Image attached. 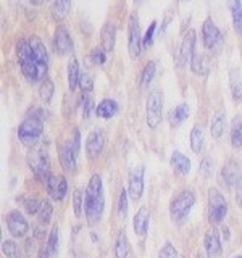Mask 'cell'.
<instances>
[{"label": "cell", "instance_id": "cell-1", "mask_svg": "<svg viewBox=\"0 0 242 258\" xmlns=\"http://www.w3.org/2000/svg\"><path fill=\"white\" fill-rule=\"evenodd\" d=\"M16 56H18L21 73L29 83H37V81L45 79L48 64L42 63L37 58L36 53L32 52L31 42L28 39H20L16 42Z\"/></svg>", "mask_w": 242, "mask_h": 258}, {"label": "cell", "instance_id": "cell-2", "mask_svg": "<svg viewBox=\"0 0 242 258\" xmlns=\"http://www.w3.org/2000/svg\"><path fill=\"white\" fill-rule=\"evenodd\" d=\"M105 210V197L102 179L99 174H94L89 181L84 192V215L89 226H95L102 220Z\"/></svg>", "mask_w": 242, "mask_h": 258}, {"label": "cell", "instance_id": "cell-3", "mask_svg": "<svg viewBox=\"0 0 242 258\" xmlns=\"http://www.w3.org/2000/svg\"><path fill=\"white\" fill-rule=\"evenodd\" d=\"M44 131V119L40 116V111L36 110L23 119V123L18 126V139L26 147H34L37 144L39 137Z\"/></svg>", "mask_w": 242, "mask_h": 258}, {"label": "cell", "instance_id": "cell-4", "mask_svg": "<svg viewBox=\"0 0 242 258\" xmlns=\"http://www.w3.org/2000/svg\"><path fill=\"white\" fill-rule=\"evenodd\" d=\"M194 204H196V196H194L192 190H181L179 194H176L171 204H169V216H171V220L181 224L189 216Z\"/></svg>", "mask_w": 242, "mask_h": 258}, {"label": "cell", "instance_id": "cell-5", "mask_svg": "<svg viewBox=\"0 0 242 258\" xmlns=\"http://www.w3.org/2000/svg\"><path fill=\"white\" fill-rule=\"evenodd\" d=\"M79 149H81V136L78 129H75L71 139L63 142L58 147V157H60V163L63 169L73 171V169L76 168V158H78Z\"/></svg>", "mask_w": 242, "mask_h": 258}, {"label": "cell", "instance_id": "cell-6", "mask_svg": "<svg viewBox=\"0 0 242 258\" xmlns=\"http://www.w3.org/2000/svg\"><path fill=\"white\" fill-rule=\"evenodd\" d=\"M28 166L39 179H44L48 174V152L44 145H34L28 153Z\"/></svg>", "mask_w": 242, "mask_h": 258}, {"label": "cell", "instance_id": "cell-7", "mask_svg": "<svg viewBox=\"0 0 242 258\" xmlns=\"http://www.w3.org/2000/svg\"><path fill=\"white\" fill-rule=\"evenodd\" d=\"M226 213H228V202H226L223 194L212 187L208 190V220L210 223L218 224L224 220Z\"/></svg>", "mask_w": 242, "mask_h": 258}, {"label": "cell", "instance_id": "cell-8", "mask_svg": "<svg viewBox=\"0 0 242 258\" xmlns=\"http://www.w3.org/2000/svg\"><path fill=\"white\" fill-rule=\"evenodd\" d=\"M202 39H204V47L210 53H216L223 47V42H224L223 34L212 18H207L204 21V26H202Z\"/></svg>", "mask_w": 242, "mask_h": 258}, {"label": "cell", "instance_id": "cell-9", "mask_svg": "<svg viewBox=\"0 0 242 258\" xmlns=\"http://www.w3.org/2000/svg\"><path fill=\"white\" fill-rule=\"evenodd\" d=\"M161 108H163V94L158 89L149 94L145 113H147V126L150 129H157L161 123Z\"/></svg>", "mask_w": 242, "mask_h": 258}, {"label": "cell", "instance_id": "cell-10", "mask_svg": "<svg viewBox=\"0 0 242 258\" xmlns=\"http://www.w3.org/2000/svg\"><path fill=\"white\" fill-rule=\"evenodd\" d=\"M142 37H141V28H139V20L136 15L129 16L128 21V50L131 58H137L142 53Z\"/></svg>", "mask_w": 242, "mask_h": 258}, {"label": "cell", "instance_id": "cell-11", "mask_svg": "<svg viewBox=\"0 0 242 258\" xmlns=\"http://www.w3.org/2000/svg\"><path fill=\"white\" fill-rule=\"evenodd\" d=\"M44 184H45V187H47L48 196H50L56 202L63 200L65 196H67V192H68L67 179H65V176H62V174L56 176V174H50V173H48L44 177Z\"/></svg>", "mask_w": 242, "mask_h": 258}, {"label": "cell", "instance_id": "cell-12", "mask_svg": "<svg viewBox=\"0 0 242 258\" xmlns=\"http://www.w3.org/2000/svg\"><path fill=\"white\" fill-rule=\"evenodd\" d=\"M144 173L145 168L142 165H137L131 168L129 171V185H128V194L134 202H139L142 194H144Z\"/></svg>", "mask_w": 242, "mask_h": 258}, {"label": "cell", "instance_id": "cell-13", "mask_svg": "<svg viewBox=\"0 0 242 258\" xmlns=\"http://www.w3.org/2000/svg\"><path fill=\"white\" fill-rule=\"evenodd\" d=\"M5 221H7V228L13 237H24L26 236V232L29 229V224L26 220H24V216L18 212V210H12V212H8L5 216Z\"/></svg>", "mask_w": 242, "mask_h": 258}, {"label": "cell", "instance_id": "cell-14", "mask_svg": "<svg viewBox=\"0 0 242 258\" xmlns=\"http://www.w3.org/2000/svg\"><path fill=\"white\" fill-rule=\"evenodd\" d=\"M194 52H196V31L189 29L184 34L179 52H177V67H186L188 63H191Z\"/></svg>", "mask_w": 242, "mask_h": 258}, {"label": "cell", "instance_id": "cell-15", "mask_svg": "<svg viewBox=\"0 0 242 258\" xmlns=\"http://www.w3.org/2000/svg\"><path fill=\"white\" fill-rule=\"evenodd\" d=\"M105 145V137L102 134L100 129H94V131L89 133L87 139H86V153L89 158H97L102 153Z\"/></svg>", "mask_w": 242, "mask_h": 258}, {"label": "cell", "instance_id": "cell-16", "mask_svg": "<svg viewBox=\"0 0 242 258\" xmlns=\"http://www.w3.org/2000/svg\"><path fill=\"white\" fill-rule=\"evenodd\" d=\"M53 45L58 55H68L73 52V40L65 26H58L53 34Z\"/></svg>", "mask_w": 242, "mask_h": 258}, {"label": "cell", "instance_id": "cell-17", "mask_svg": "<svg viewBox=\"0 0 242 258\" xmlns=\"http://www.w3.org/2000/svg\"><path fill=\"white\" fill-rule=\"evenodd\" d=\"M240 168L239 165L236 163V161H228L223 168H221V171H220V181L221 184L224 185L226 189H231L236 185L237 179H239V176H240Z\"/></svg>", "mask_w": 242, "mask_h": 258}, {"label": "cell", "instance_id": "cell-18", "mask_svg": "<svg viewBox=\"0 0 242 258\" xmlns=\"http://www.w3.org/2000/svg\"><path fill=\"white\" fill-rule=\"evenodd\" d=\"M204 245H205V252L208 258H218L223 252V247H221V240H220V234L215 228H210L205 234V240H204Z\"/></svg>", "mask_w": 242, "mask_h": 258}, {"label": "cell", "instance_id": "cell-19", "mask_svg": "<svg viewBox=\"0 0 242 258\" xmlns=\"http://www.w3.org/2000/svg\"><path fill=\"white\" fill-rule=\"evenodd\" d=\"M149 220H150V212L147 207H141L137 210V213L133 220V228H134V232L136 236L139 237H144L145 234H147V229H149Z\"/></svg>", "mask_w": 242, "mask_h": 258}, {"label": "cell", "instance_id": "cell-20", "mask_svg": "<svg viewBox=\"0 0 242 258\" xmlns=\"http://www.w3.org/2000/svg\"><path fill=\"white\" fill-rule=\"evenodd\" d=\"M169 165H171V168L174 169V171L177 174H181V176L189 174V171H191V160L186 155H183L181 152H173L171 153Z\"/></svg>", "mask_w": 242, "mask_h": 258}, {"label": "cell", "instance_id": "cell-21", "mask_svg": "<svg viewBox=\"0 0 242 258\" xmlns=\"http://www.w3.org/2000/svg\"><path fill=\"white\" fill-rule=\"evenodd\" d=\"M229 86L232 99L236 102L242 100V71L239 68H232L229 71Z\"/></svg>", "mask_w": 242, "mask_h": 258}, {"label": "cell", "instance_id": "cell-22", "mask_svg": "<svg viewBox=\"0 0 242 258\" xmlns=\"http://www.w3.org/2000/svg\"><path fill=\"white\" fill-rule=\"evenodd\" d=\"M116 113H118V103L111 99H105L95 107V115L99 118H103V119H108L111 116H115Z\"/></svg>", "mask_w": 242, "mask_h": 258}, {"label": "cell", "instance_id": "cell-23", "mask_svg": "<svg viewBox=\"0 0 242 258\" xmlns=\"http://www.w3.org/2000/svg\"><path fill=\"white\" fill-rule=\"evenodd\" d=\"M115 36H116L115 26L111 23H105L100 32V39H102V47L107 52H111L113 47H115Z\"/></svg>", "mask_w": 242, "mask_h": 258}, {"label": "cell", "instance_id": "cell-24", "mask_svg": "<svg viewBox=\"0 0 242 258\" xmlns=\"http://www.w3.org/2000/svg\"><path fill=\"white\" fill-rule=\"evenodd\" d=\"M228 8L232 16L234 29L240 36L242 34V2L240 0H228Z\"/></svg>", "mask_w": 242, "mask_h": 258}, {"label": "cell", "instance_id": "cell-25", "mask_svg": "<svg viewBox=\"0 0 242 258\" xmlns=\"http://www.w3.org/2000/svg\"><path fill=\"white\" fill-rule=\"evenodd\" d=\"M188 116H189L188 103H179V105H176L174 108H171V111H169V115H168V119H169V124L171 126H179Z\"/></svg>", "mask_w": 242, "mask_h": 258}, {"label": "cell", "instance_id": "cell-26", "mask_svg": "<svg viewBox=\"0 0 242 258\" xmlns=\"http://www.w3.org/2000/svg\"><path fill=\"white\" fill-rule=\"evenodd\" d=\"M231 145L234 149H242V115L232 118L231 123Z\"/></svg>", "mask_w": 242, "mask_h": 258}, {"label": "cell", "instance_id": "cell-27", "mask_svg": "<svg viewBox=\"0 0 242 258\" xmlns=\"http://www.w3.org/2000/svg\"><path fill=\"white\" fill-rule=\"evenodd\" d=\"M70 8H71V0H53L52 4V16L55 21H62L67 18V15L70 13Z\"/></svg>", "mask_w": 242, "mask_h": 258}, {"label": "cell", "instance_id": "cell-28", "mask_svg": "<svg viewBox=\"0 0 242 258\" xmlns=\"http://www.w3.org/2000/svg\"><path fill=\"white\" fill-rule=\"evenodd\" d=\"M113 253H115V258H128V255H129V242H128V237L123 231L118 232V236L115 239Z\"/></svg>", "mask_w": 242, "mask_h": 258}, {"label": "cell", "instance_id": "cell-29", "mask_svg": "<svg viewBox=\"0 0 242 258\" xmlns=\"http://www.w3.org/2000/svg\"><path fill=\"white\" fill-rule=\"evenodd\" d=\"M224 133V113L216 111L212 121H210V134L213 139H220Z\"/></svg>", "mask_w": 242, "mask_h": 258}, {"label": "cell", "instance_id": "cell-30", "mask_svg": "<svg viewBox=\"0 0 242 258\" xmlns=\"http://www.w3.org/2000/svg\"><path fill=\"white\" fill-rule=\"evenodd\" d=\"M191 68L196 75H200V76L208 75V61H207L205 56L202 53H199L197 50L194 52L192 58H191Z\"/></svg>", "mask_w": 242, "mask_h": 258}, {"label": "cell", "instance_id": "cell-31", "mask_svg": "<svg viewBox=\"0 0 242 258\" xmlns=\"http://www.w3.org/2000/svg\"><path fill=\"white\" fill-rule=\"evenodd\" d=\"M79 78H81V73H79L78 60L75 58V56H71L70 61H68V84H70L71 91L79 84Z\"/></svg>", "mask_w": 242, "mask_h": 258}, {"label": "cell", "instance_id": "cell-32", "mask_svg": "<svg viewBox=\"0 0 242 258\" xmlns=\"http://www.w3.org/2000/svg\"><path fill=\"white\" fill-rule=\"evenodd\" d=\"M202 147H204V131L199 124H196L191 131V149L192 152L200 153Z\"/></svg>", "mask_w": 242, "mask_h": 258}, {"label": "cell", "instance_id": "cell-33", "mask_svg": "<svg viewBox=\"0 0 242 258\" xmlns=\"http://www.w3.org/2000/svg\"><path fill=\"white\" fill-rule=\"evenodd\" d=\"M155 70H157V64H155V61H153V60H150L144 67V70L141 73V87L142 89L149 87V84L152 83L153 76H155Z\"/></svg>", "mask_w": 242, "mask_h": 258}, {"label": "cell", "instance_id": "cell-34", "mask_svg": "<svg viewBox=\"0 0 242 258\" xmlns=\"http://www.w3.org/2000/svg\"><path fill=\"white\" fill-rule=\"evenodd\" d=\"M53 92H55L53 81L45 78L42 83H40V87H39V95H40V99H42V102H45V103L50 102L52 97H53Z\"/></svg>", "mask_w": 242, "mask_h": 258}, {"label": "cell", "instance_id": "cell-35", "mask_svg": "<svg viewBox=\"0 0 242 258\" xmlns=\"http://www.w3.org/2000/svg\"><path fill=\"white\" fill-rule=\"evenodd\" d=\"M52 213H53V207L48 200H42L40 202V207H39V212H37V218L39 221L42 224H47L48 221L52 220Z\"/></svg>", "mask_w": 242, "mask_h": 258}, {"label": "cell", "instance_id": "cell-36", "mask_svg": "<svg viewBox=\"0 0 242 258\" xmlns=\"http://www.w3.org/2000/svg\"><path fill=\"white\" fill-rule=\"evenodd\" d=\"M83 207H84V194L81 189H76L75 196H73V208H75V215L78 218L83 216Z\"/></svg>", "mask_w": 242, "mask_h": 258}, {"label": "cell", "instance_id": "cell-37", "mask_svg": "<svg viewBox=\"0 0 242 258\" xmlns=\"http://www.w3.org/2000/svg\"><path fill=\"white\" fill-rule=\"evenodd\" d=\"M128 215V192L125 189H121L119 199H118V218L125 220Z\"/></svg>", "mask_w": 242, "mask_h": 258}, {"label": "cell", "instance_id": "cell-38", "mask_svg": "<svg viewBox=\"0 0 242 258\" xmlns=\"http://www.w3.org/2000/svg\"><path fill=\"white\" fill-rule=\"evenodd\" d=\"M2 252L7 258H18V245L13 240L2 242Z\"/></svg>", "mask_w": 242, "mask_h": 258}, {"label": "cell", "instance_id": "cell-39", "mask_svg": "<svg viewBox=\"0 0 242 258\" xmlns=\"http://www.w3.org/2000/svg\"><path fill=\"white\" fill-rule=\"evenodd\" d=\"M47 247H48V250H50V253H55L56 250H58V226H53L50 234H48Z\"/></svg>", "mask_w": 242, "mask_h": 258}, {"label": "cell", "instance_id": "cell-40", "mask_svg": "<svg viewBox=\"0 0 242 258\" xmlns=\"http://www.w3.org/2000/svg\"><path fill=\"white\" fill-rule=\"evenodd\" d=\"M81 107H83V118L87 119L89 116H91V110H92V99L91 95H89V92H84L83 99H81Z\"/></svg>", "mask_w": 242, "mask_h": 258}, {"label": "cell", "instance_id": "cell-41", "mask_svg": "<svg viewBox=\"0 0 242 258\" xmlns=\"http://www.w3.org/2000/svg\"><path fill=\"white\" fill-rule=\"evenodd\" d=\"M91 58L94 64H103L105 60H107V50H105L103 47H95L91 53Z\"/></svg>", "mask_w": 242, "mask_h": 258}, {"label": "cell", "instance_id": "cell-42", "mask_svg": "<svg viewBox=\"0 0 242 258\" xmlns=\"http://www.w3.org/2000/svg\"><path fill=\"white\" fill-rule=\"evenodd\" d=\"M158 258H179V255H177V250L174 248V245L166 242V244L161 247Z\"/></svg>", "mask_w": 242, "mask_h": 258}, {"label": "cell", "instance_id": "cell-43", "mask_svg": "<svg viewBox=\"0 0 242 258\" xmlns=\"http://www.w3.org/2000/svg\"><path fill=\"white\" fill-rule=\"evenodd\" d=\"M79 86L83 89L84 92H91L94 89V81L91 78V75H87V73H83L79 78Z\"/></svg>", "mask_w": 242, "mask_h": 258}, {"label": "cell", "instance_id": "cell-44", "mask_svg": "<svg viewBox=\"0 0 242 258\" xmlns=\"http://www.w3.org/2000/svg\"><path fill=\"white\" fill-rule=\"evenodd\" d=\"M40 202H42V200H37V199H28V200H24V210H26V213H29V215H37L39 207H40Z\"/></svg>", "mask_w": 242, "mask_h": 258}, {"label": "cell", "instance_id": "cell-45", "mask_svg": "<svg viewBox=\"0 0 242 258\" xmlns=\"http://www.w3.org/2000/svg\"><path fill=\"white\" fill-rule=\"evenodd\" d=\"M155 29H157V21H152L149 29H147V32H145V36L142 37V45L144 47H150L152 45V42H153V34H155Z\"/></svg>", "mask_w": 242, "mask_h": 258}, {"label": "cell", "instance_id": "cell-46", "mask_svg": "<svg viewBox=\"0 0 242 258\" xmlns=\"http://www.w3.org/2000/svg\"><path fill=\"white\" fill-rule=\"evenodd\" d=\"M212 168H213V161L210 157L204 158L202 160V163H200V174H204V176H210V173H212Z\"/></svg>", "mask_w": 242, "mask_h": 258}, {"label": "cell", "instance_id": "cell-47", "mask_svg": "<svg viewBox=\"0 0 242 258\" xmlns=\"http://www.w3.org/2000/svg\"><path fill=\"white\" fill-rule=\"evenodd\" d=\"M236 202H237V205L242 208V173H240L239 179L236 182Z\"/></svg>", "mask_w": 242, "mask_h": 258}, {"label": "cell", "instance_id": "cell-48", "mask_svg": "<svg viewBox=\"0 0 242 258\" xmlns=\"http://www.w3.org/2000/svg\"><path fill=\"white\" fill-rule=\"evenodd\" d=\"M52 253H50V250H48V247H47V244L45 245H42L40 247V250H39V255H37V258H48Z\"/></svg>", "mask_w": 242, "mask_h": 258}, {"label": "cell", "instance_id": "cell-49", "mask_svg": "<svg viewBox=\"0 0 242 258\" xmlns=\"http://www.w3.org/2000/svg\"><path fill=\"white\" fill-rule=\"evenodd\" d=\"M223 232H224V239H229V229H228V228H224Z\"/></svg>", "mask_w": 242, "mask_h": 258}, {"label": "cell", "instance_id": "cell-50", "mask_svg": "<svg viewBox=\"0 0 242 258\" xmlns=\"http://www.w3.org/2000/svg\"><path fill=\"white\" fill-rule=\"evenodd\" d=\"M29 4H34V5H39L40 2H42V0H28Z\"/></svg>", "mask_w": 242, "mask_h": 258}, {"label": "cell", "instance_id": "cell-51", "mask_svg": "<svg viewBox=\"0 0 242 258\" xmlns=\"http://www.w3.org/2000/svg\"><path fill=\"white\" fill-rule=\"evenodd\" d=\"M196 258H205V256L202 255V253H197V255H196Z\"/></svg>", "mask_w": 242, "mask_h": 258}, {"label": "cell", "instance_id": "cell-52", "mask_svg": "<svg viewBox=\"0 0 242 258\" xmlns=\"http://www.w3.org/2000/svg\"><path fill=\"white\" fill-rule=\"evenodd\" d=\"M134 2H136V4H141V2H144V0H134Z\"/></svg>", "mask_w": 242, "mask_h": 258}, {"label": "cell", "instance_id": "cell-53", "mask_svg": "<svg viewBox=\"0 0 242 258\" xmlns=\"http://www.w3.org/2000/svg\"><path fill=\"white\" fill-rule=\"evenodd\" d=\"M232 258H242V255H236V256H232Z\"/></svg>", "mask_w": 242, "mask_h": 258}, {"label": "cell", "instance_id": "cell-54", "mask_svg": "<svg viewBox=\"0 0 242 258\" xmlns=\"http://www.w3.org/2000/svg\"><path fill=\"white\" fill-rule=\"evenodd\" d=\"M181 2H184V0H181Z\"/></svg>", "mask_w": 242, "mask_h": 258}]
</instances>
